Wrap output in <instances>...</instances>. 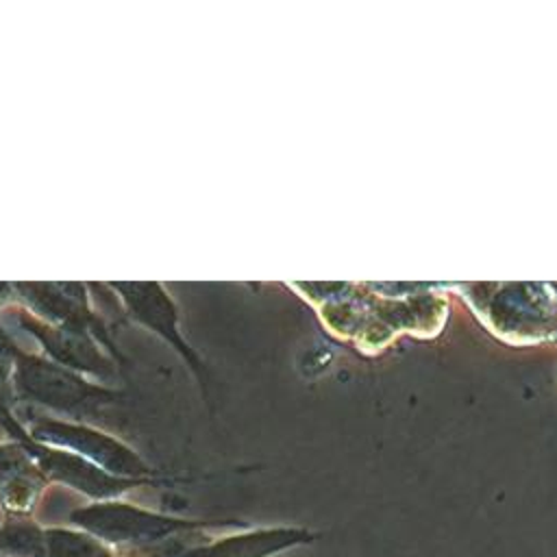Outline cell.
<instances>
[{"mask_svg": "<svg viewBox=\"0 0 557 557\" xmlns=\"http://www.w3.org/2000/svg\"><path fill=\"white\" fill-rule=\"evenodd\" d=\"M315 535L307 529H261L239 533L222 540H209L207 544L189 550L185 557H270L296 544H309Z\"/></svg>", "mask_w": 557, "mask_h": 557, "instance_id": "cell-2", "label": "cell"}, {"mask_svg": "<svg viewBox=\"0 0 557 557\" xmlns=\"http://www.w3.org/2000/svg\"><path fill=\"white\" fill-rule=\"evenodd\" d=\"M46 557H115L111 546L87 531L46 529Z\"/></svg>", "mask_w": 557, "mask_h": 557, "instance_id": "cell-3", "label": "cell"}, {"mask_svg": "<svg viewBox=\"0 0 557 557\" xmlns=\"http://www.w3.org/2000/svg\"><path fill=\"white\" fill-rule=\"evenodd\" d=\"M70 520L83 527L94 537H98L100 542H104L107 546L120 548V553L137 550L185 531L211 527L209 522H191V520H178L170 516H157L150 511H139L128 505L87 507V509L74 511Z\"/></svg>", "mask_w": 557, "mask_h": 557, "instance_id": "cell-1", "label": "cell"}, {"mask_svg": "<svg viewBox=\"0 0 557 557\" xmlns=\"http://www.w3.org/2000/svg\"><path fill=\"white\" fill-rule=\"evenodd\" d=\"M0 557H46V529L9 522L0 529Z\"/></svg>", "mask_w": 557, "mask_h": 557, "instance_id": "cell-4", "label": "cell"}]
</instances>
